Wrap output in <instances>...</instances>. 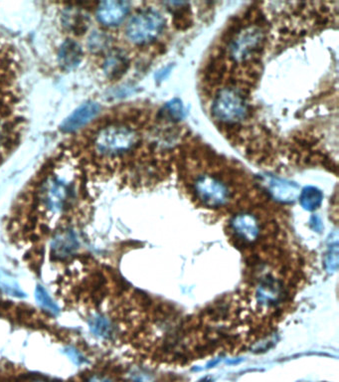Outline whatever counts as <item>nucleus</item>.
<instances>
[{
  "instance_id": "1",
  "label": "nucleus",
  "mask_w": 339,
  "mask_h": 382,
  "mask_svg": "<svg viewBox=\"0 0 339 382\" xmlns=\"http://www.w3.org/2000/svg\"><path fill=\"white\" fill-rule=\"evenodd\" d=\"M138 134L133 127L113 124L102 127L93 140L96 153L102 156H119L137 146Z\"/></svg>"
},
{
  "instance_id": "2",
  "label": "nucleus",
  "mask_w": 339,
  "mask_h": 382,
  "mask_svg": "<svg viewBox=\"0 0 339 382\" xmlns=\"http://www.w3.org/2000/svg\"><path fill=\"white\" fill-rule=\"evenodd\" d=\"M75 187L61 174L47 176L40 185L37 200L40 206L52 214L66 211L75 200Z\"/></svg>"
},
{
  "instance_id": "3",
  "label": "nucleus",
  "mask_w": 339,
  "mask_h": 382,
  "mask_svg": "<svg viewBox=\"0 0 339 382\" xmlns=\"http://www.w3.org/2000/svg\"><path fill=\"white\" fill-rule=\"evenodd\" d=\"M165 20L162 13L144 10L133 15L126 28V35L131 43L144 45L160 37L164 31Z\"/></svg>"
},
{
  "instance_id": "4",
  "label": "nucleus",
  "mask_w": 339,
  "mask_h": 382,
  "mask_svg": "<svg viewBox=\"0 0 339 382\" xmlns=\"http://www.w3.org/2000/svg\"><path fill=\"white\" fill-rule=\"evenodd\" d=\"M214 118L225 124H237L248 115V103L242 92L236 88H223L216 94L212 104Z\"/></svg>"
},
{
  "instance_id": "5",
  "label": "nucleus",
  "mask_w": 339,
  "mask_h": 382,
  "mask_svg": "<svg viewBox=\"0 0 339 382\" xmlns=\"http://www.w3.org/2000/svg\"><path fill=\"white\" fill-rule=\"evenodd\" d=\"M193 191L197 200L210 209L224 206L231 198L228 185L210 174L199 176L194 182Z\"/></svg>"
},
{
  "instance_id": "6",
  "label": "nucleus",
  "mask_w": 339,
  "mask_h": 382,
  "mask_svg": "<svg viewBox=\"0 0 339 382\" xmlns=\"http://www.w3.org/2000/svg\"><path fill=\"white\" fill-rule=\"evenodd\" d=\"M263 42H264V32L262 29L257 26L244 28L230 43V56L235 61H246L258 52Z\"/></svg>"
},
{
  "instance_id": "7",
  "label": "nucleus",
  "mask_w": 339,
  "mask_h": 382,
  "mask_svg": "<svg viewBox=\"0 0 339 382\" xmlns=\"http://www.w3.org/2000/svg\"><path fill=\"white\" fill-rule=\"evenodd\" d=\"M131 6L127 1H102L98 6V20L105 26L113 28L120 25L129 14Z\"/></svg>"
},
{
  "instance_id": "8",
  "label": "nucleus",
  "mask_w": 339,
  "mask_h": 382,
  "mask_svg": "<svg viewBox=\"0 0 339 382\" xmlns=\"http://www.w3.org/2000/svg\"><path fill=\"white\" fill-rule=\"evenodd\" d=\"M79 240L72 229L58 232L51 242V255L58 261H64L72 257L79 249Z\"/></svg>"
},
{
  "instance_id": "9",
  "label": "nucleus",
  "mask_w": 339,
  "mask_h": 382,
  "mask_svg": "<svg viewBox=\"0 0 339 382\" xmlns=\"http://www.w3.org/2000/svg\"><path fill=\"white\" fill-rule=\"evenodd\" d=\"M100 113V106L97 103L89 102L82 105L64 120L61 129L64 133H73L92 122Z\"/></svg>"
},
{
  "instance_id": "10",
  "label": "nucleus",
  "mask_w": 339,
  "mask_h": 382,
  "mask_svg": "<svg viewBox=\"0 0 339 382\" xmlns=\"http://www.w3.org/2000/svg\"><path fill=\"white\" fill-rule=\"evenodd\" d=\"M232 231L241 240L250 243L255 241L260 234L258 219L250 213H241L231 221Z\"/></svg>"
},
{
  "instance_id": "11",
  "label": "nucleus",
  "mask_w": 339,
  "mask_h": 382,
  "mask_svg": "<svg viewBox=\"0 0 339 382\" xmlns=\"http://www.w3.org/2000/svg\"><path fill=\"white\" fill-rule=\"evenodd\" d=\"M264 182L266 183L267 191L275 200L282 202H292L298 198L300 191L296 183L276 178V176H265Z\"/></svg>"
},
{
  "instance_id": "12",
  "label": "nucleus",
  "mask_w": 339,
  "mask_h": 382,
  "mask_svg": "<svg viewBox=\"0 0 339 382\" xmlns=\"http://www.w3.org/2000/svg\"><path fill=\"white\" fill-rule=\"evenodd\" d=\"M129 61L128 56L122 50L111 51L104 62V72L111 80H117L128 71Z\"/></svg>"
},
{
  "instance_id": "13",
  "label": "nucleus",
  "mask_w": 339,
  "mask_h": 382,
  "mask_svg": "<svg viewBox=\"0 0 339 382\" xmlns=\"http://www.w3.org/2000/svg\"><path fill=\"white\" fill-rule=\"evenodd\" d=\"M82 58V47L74 40H66L60 47L58 60H59V64L66 70L76 68L81 63Z\"/></svg>"
},
{
  "instance_id": "14",
  "label": "nucleus",
  "mask_w": 339,
  "mask_h": 382,
  "mask_svg": "<svg viewBox=\"0 0 339 382\" xmlns=\"http://www.w3.org/2000/svg\"><path fill=\"white\" fill-rule=\"evenodd\" d=\"M88 323L92 334L100 339H110L115 334L113 323L104 315H94L89 319Z\"/></svg>"
},
{
  "instance_id": "15",
  "label": "nucleus",
  "mask_w": 339,
  "mask_h": 382,
  "mask_svg": "<svg viewBox=\"0 0 339 382\" xmlns=\"http://www.w3.org/2000/svg\"><path fill=\"white\" fill-rule=\"evenodd\" d=\"M322 192L320 189L314 187H307L303 189L300 192V204L305 210L314 211L318 209L322 202Z\"/></svg>"
},
{
  "instance_id": "16",
  "label": "nucleus",
  "mask_w": 339,
  "mask_h": 382,
  "mask_svg": "<svg viewBox=\"0 0 339 382\" xmlns=\"http://www.w3.org/2000/svg\"><path fill=\"white\" fill-rule=\"evenodd\" d=\"M64 23L67 28L77 35H81L87 30V19L82 12L69 10L65 13Z\"/></svg>"
},
{
  "instance_id": "17",
  "label": "nucleus",
  "mask_w": 339,
  "mask_h": 382,
  "mask_svg": "<svg viewBox=\"0 0 339 382\" xmlns=\"http://www.w3.org/2000/svg\"><path fill=\"white\" fill-rule=\"evenodd\" d=\"M0 291L15 298H24L25 293L20 289L19 283L13 277L0 270Z\"/></svg>"
},
{
  "instance_id": "18",
  "label": "nucleus",
  "mask_w": 339,
  "mask_h": 382,
  "mask_svg": "<svg viewBox=\"0 0 339 382\" xmlns=\"http://www.w3.org/2000/svg\"><path fill=\"white\" fill-rule=\"evenodd\" d=\"M35 299H36L38 305L47 310V312H50V314L57 316L59 315L60 310L59 307H58L57 304L53 301V299L49 296L48 293L44 289L42 286L38 285L36 289H35Z\"/></svg>"
},
{
  "instance_id": "19",
  "label": "nucleus",
  "mask_w": 339,
  "mask_h": 382,
  "mask_svg": "<svg viewBox=\"0 0 339 382\" xmlns=\"http://www.w3.org/2000/svg\"><path fill=\"white\" fill-rule=\"evenodd\" d=\"M109 36L105 33L94 32L89 39L88 46L94 52H99V51L104 50L107 46L109 45Z\"/></svg>"
},
{
  "instance_id": "20",
  "label": "nucleus",
  "mask_w": 339,
  "mask_h": 382,
  "mask_svg": "<svg viewBox=\"0 0 339 382\" xmlns=\"http://www.w3.org/2000/svg\"><path fill=\"white\" fill-rule=\"evenodd\" d=\"M165 113L173 120H179L184 117V108L182 100L175 99L165 105Z\"/></svg>"
},
{
  "instance_id": "21",
  "label": "nucleus",
  "mask_w": 339,
  "mask_h": 382,
  "mask_svg": "<svg viewBox=\"0 0 339 382\" xmlns=\"http://www.w3.org/2000/svg\"><path fill=\"white\" fill-rule=\"evenodd\" d=\"M65 354L70 357L71 361H72L74 363L82 364L85 361L84 357H83L82 354H80L77 350H75V348H67L66 350H65Z\"/></svg>"
},
{
  "instance_id": "22",
  "label": "nucleus",
  "mask_w": 339,
  "mask_h": 382,
  "mask_svg": "<svg viewBox=\"0 0 339 382\" xmlns=\"http://www.w3.org/2000/svg\"><path fill=\"white\" fill-rule=\"evenodd\" d=\"M85 382H115L113 379H110L109 376H106V375L102 374H94L89 376V379H87Z\"/></svg>"
},
{
  "instance_id": "23",
  "label": "nucleus",
  "mask_w": 339,
  "mask_h": 382,
  "mask_svg": "<svg viewBox=\"0 0 339 382\" xmlns=\"http://www.w3.org/2000/svg\"><path fill=\"white\" fill-rule=\"evenodd\" d=\"M171 66H168L166 67V68L162 69V71H160V72L157 73V75H156L158 81H162V80L165 79V78L169 75V73H171Z\"/></svg>"
},
{
  "instance_id": "24",
  "label": "nucleus",
  "mask_w": 339,
  "mask_h": 382,
  "mask_svg": "<svg viewBox=\"0 0 339 382\" xmlns=\"http://www.w3.org/2000/svg\"><path fill=\"white\" fill-rule=\"evenodd\" d=\"M24 382H50L49 381H47L46 379H42V377H39V376H26L25 381H24Z\"/></svg>"
}]
</instances>
